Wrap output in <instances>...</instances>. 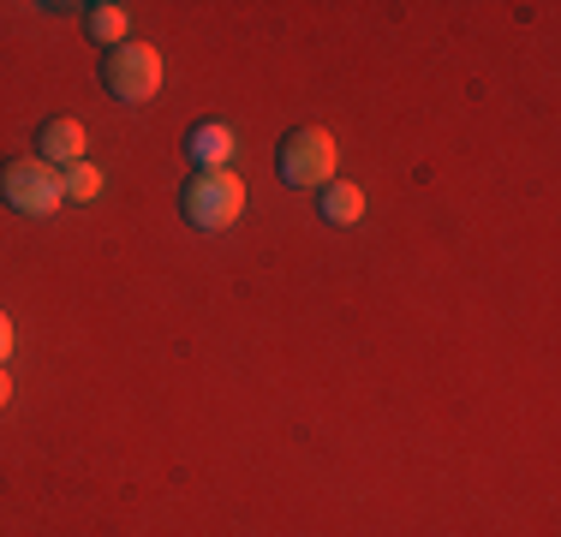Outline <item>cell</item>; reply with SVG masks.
<instances>
[{"mask_svg":"<svg viewBox=\"0 0 561 537\" xmlns=\"http://www.w3.org/2000/svg\"><path fill=\"white\" fill-rule=\"evenodd\" d=\"M239 209H245V185H239L233 168L192 173V180L180 185V215L197 227V233H221V227H233Z\"/></svg>","mask_w":561,"mask_h":537,"instance_id":"obj_1","label":"cell"},{"mask_svg":"<svg viewBox=\"0 0 561 537\" xmlns=\"http://www.w3.org/2000/svg\"><path fill=\"white\" fill-rule=\"evenodd\" d=\"M335 138H329L323 126H299V132H287L280 138V150H275V173H280V185H299V192H323L329 180H335Z\"/></svg>","mask_w":561,"mask_h":537,"instance_id":"obj_2","label":"cell"},{"mask_svg":"<svg viewBox=\"0 0 561 537\" xmlns=\"http://www.w3.org/2000/svg\"><path fill=\"white\" fill-rule=\"evenodd\" d=\"M102 90H108L114 102L126 107H144L156 102V90H162V54H156L150 43H119L108 48V60H102Z\"/></svg>","mask_w":561,"mask_h":537,"instance_id":"obj_3","label":"cell"},{"mask_svg":"<svg viewBox=\"0 0 561 537\" xmlns=\"http://www.w3.org/2000/svg\"><path fill=\"white\" fill-rule=\"evenodd\" d=\"M0 204L19 209V215H55L66 204L60 168H48V161H36V156L7 161V168H0Z\"/></svg>","mask_w":561,"mask_h":537,"instance_id":"obj_4","label":"cell"},{"mask_svg":"<svg viewBox=\"0 0 561 537\" xmlns=\"http://www.w3.org/2000/svg\"><path fill=\"white\" fill-rule=\"evenodd\" d=\"M185 156L197 161V173H216V168H227V161L239 156L233 126H221V119H204V126H192V132H185Z\"/></svg>","mask_w":561,"mask_h":537,"instance_id":"obj_5","label":"cell"},{"mask_svg":"<svg viewBox=\"0 0 561 537\" xmlns=\"http://www.w3.org/2000/svg\"><path fill=\"white\" fill-rule=\"evenodd\" d=\"M48 156V168H72V161H84V126L78 119H43L36 126V161Z\"/></svg>","mask_w":561,"mask_h":537,"instance_id":"obj_6","label":"cell"},{"mask_svg":"<svg viewBox=\"0 0 561 537\" xmlns=\"http://www.w3.org/2000/svg\"><path fill=\"white\" fill-rule=\"evenodd\" d=\"M317 215H323L329 227H353L358 215H365V192H358L353 180H329L323 197H317Z\"/></svg>","mask_w":561,"mask_h":537,"instance_id":"obj_7","label":"cell"},{"mask_svg":"<svg viewBox=\"0 0 561 537\" xmlns=\"http://www.w3.org/2000/svg\"><path fill=\"white\" fill-rule=\"evenodd\" d=\"M84 31L96 36L102 48H119L126 31H131V12L119 7V0H96V7H84Z\"/></svg>","mask_w":561,"mask_h":537,"instance_id":"obj_8","label":"cell"},{"mask_svg":"<svg viewBox=\"0 0 561 537\" xmlns=\"http://www.w3.org/2000/svg\"><path fill=\"white\" fill-rule=\"evenodd\" d=\"M60 192H66V204H96L102 173L90 161H72V168H60Z\"/></svg>","mask_w":561,"mask_h":537,"instance_id":"obj_9","label":"cell"},{"mask_svg":"<svg viewBox=\"0 0 561 537\" xmlns=\"http://www.w3.org/2000/svg\"><path fill=\"white\" fill-rule=\"evenodd\" d=\"M7 358H12V317L0 311V365H7Z\"/></svg>","mask_w":561,"mask_h":537,"instance_id":"obj_10","label":"cell"},{"mask_svg":"<svg viewBox=\"0 0 561 537\" xmlns=\"http://www.w3.org/2000/svg\"><path fill=\"white\" fill-rule=\"evenodd\" d=\"M12 400V376H7V365H0V407Z\"/></svg>","mask_w":561,"mask_h":537,"instance_id":"obj_11","label":"cell"}]
</instances>
